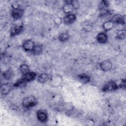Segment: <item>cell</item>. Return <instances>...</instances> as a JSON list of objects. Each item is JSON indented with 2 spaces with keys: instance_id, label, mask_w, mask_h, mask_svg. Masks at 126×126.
Masks as SVG:
<instances>
[{
  "instance_id": "6da1fadb",
  "label": "cell",
  "mask_w": 126,
  "mask_h": 126,
  "mask_svg": "<svg viewBox=\"0 0 126 126\" xmlns=\"http://www.w3.org/2000/svg\"><path fill=\"white\" fill-rule=\"evenodd\" d=\"M37 103L36 98L33 95H30L25 97L22 101V105L25 108H30L34 106Z\"/></svg>"
},
{
  "instance_id": "7a4b0ae2",
  "label": "cell",
  "mask_w": 126,
  "mask_h": 126,
  "mask_svg": "<svg viewBox=\"0 0 126 126\" xmlns=\"http://www.w3.org/2000/svg\"><path fill=\"white\" fill-rule=\"evenodd\" d=\"M65 3L62 8L63 12L66 15L71 14L76 8L73 3V0H68L65 1Z\"/></svg>"
},
{
  "instance_id": "3957f363",
  "label": "cell",
  "mask_w": 126,
  "mask_h": 126,
  "mask_svg": "<svg viewBox=\"0 0 126 126\" xmlns=\"http://www.w3.org/2000/svg\"><path fill=\"white\" fill-rule=\"evenodd\" d=\"M23 29L22 23H16L12 25L10 28V34L11 36L16 35L21 32Z\"/></svg>"
},
{
  "instance_id": "277c9868",
  "label": "cell",
  "mask_w": 126,
  "mask_h": 126,
  "mask_svg": "<svg viewBox=\"0 0 126 126\" xmlns=\"http://www.w3.org/2000/svg\"><path fill=\"white\" fill-rule=\"evenodd\" d=\"M118 84L114 81H109L106 83L102 88V91L103 92H110L114 91L118 88Z\"/></svg>"
},
{
  "instance_id": "5b68a950",
  "label": "cell",
  "mask_w": 126,
  "mask_h": 126,
  "mask_svg": "<svg viewBox=\"0 0 126 126\" xmlns=\"http://www.w3.org/2000/svg\"><path fill=\"white\" fill-rule=\"evenodd\" d=\"M24 9L20 7L13 8L11 12V15L13 18L18 20L22 17L24 14Z\"/></svg>"
},
{
  "instance_id": "8992f818",
  "label": "cell",
  "mask_w": 126,
  "mask_h": 126,
  "mask_svg": "<svg viewBox=\"0 0 126 126\" xmlns=\"http://www.w3.org/2000/svg\"><path fill=\"white\" fill-rule=\"evenodd\" d=\"M62 78L59 75H53L50 79V83L52 86L57 87L59 86L62 82Z\"/></svg>"
},
{
  "instance_id": "52a82bcc",
  "label": "cell",
  "mask_w": 126,
  "mask_h": 126,
  "mask_svg": "<svg viewBox=\"0 0 126 126\" xmlns=\"http://www.w3.org/2000/svg\"><path fill=\"white\" fill-rule=\"evenodd\" d=\"M111 21L115 24H125L126 23V17L120 14H116L113 16Z\"/></svg>"
},
{
  "instance_id": "ba28073f",
  "label": "cell",
  "mask_w": 126,
  "mask_h": 126,
  "mask_svg": "<svg viewBox=\"0 0 126 126\" xmlns=\"http://www.w3.org/2000/svg\"><path fill=\"white\" fill-rule=\"evenodd\" d=\"M34 46V42L30 39L25 41L23 44V48L26 51H32Z\"/></svg>"
},
{
  "instance_id": "9c48e42d",
  "label": "cell",
  "mask_w": 126,
  "mask_h": 126,
  "mask_svg": "<svg viewBox=\"0 0 126 126\" xmlns=\"http://www.w3.org/2000/svg\"><path fill=\"white\" fill-rule=\"evenodd\" d=\"M76 20V16L74 14H69L65 15L63 19V23L66 25H69L73 23Z\"/></svg>"
},
{
  "instance_id": "30bf717a",
  "label": "cell",
  "mask_w": 126,
  "mask_h": 126,
  "mask_svg": "<svg viewBox=\"0 0 126 126\" xmlns=\"http://www.w3.org/2000/svg\"><path fill=\"white\" fill-rule=\"evenodd\" d=\"M12 88V85L9 83L3 84L2 85H1L0 87V91L1 94L3 95L8 94L10 92Z\"/></svg>"
},
{
  "instance_id": "8fae6325",
  "label": "cell",
  "mask_w": 126,
  "mask_h": 126,
  "mask_svg": "<svg viewBox=\"0 0 126 126\" xmlns=\"http://www.w3.org/2000/svg\"><path fill=\"white\" fill-rule=\"evenodd\" d=\"M100 67L102 70L104 71H108L111 69L112 67V63L110 61H105L100 63Z\"/></svg>"
},
{
  "instance_id": "7c38bea8",
  "label": "cell",
  "mask_w": 126,
  "mask_h": 126,
  "mask_svg": "<svg viewBox=\"0 0 126 126\" xmlns=\"http://www.w3.org/2000/svg\"><path fill=\"white\" fill-rule=\"evenodd\" d=\"M36 116L38 120L41 122H44L47 119V114L43 110H39L37 112Z\"/></svg>"
},
{
  "instance_id": "4fadbf2b",
  "label": "cell",
  "mask_w": 126,
  "mask_h": 126,
  "mask_svg": "<svg viewBox=\"0 0 126 126\" xmlns=\"http://www.w3.org/2000/svg\"><path fill=\"white\" fill-rule=\"evenodd\" d=\"M36 76V74L35 72L32 71H30L29 72L24 75L22 79L27 83V82H30L33 80L35 78Z\"/></svg>"
},
{
  "instance_id": "5bb4252c",
  "label": "cell",
  "mask_w": 126,
  "mask_h": 126,
  "mask_svg": "<svg viewBox=\"0 0 126 126\" xmlns=\"http://www.w3.org/2000/svg\"><path fill=\"white\" fill-rule=\"evenodd\" d=\"M96 39L99 43H104L107 40V36L104 32H100L97 34Z\"/></svg>"
},
{
  "instance_id": "9a60e30c",
  "label": "cell",
  "mask_w": 126,
  "mask_h": 126,
  "mask_svg": "<svg viewBox=\"0 0 126 126\" xmlns=\"http://www.w3.org/2000/svg\"><path fill=\"white\" fill-rule=\"evenodd\" d=\"M78 78L79 81L83 84L88 83L90 81V76L86 74H80L78 75Z\"/></svg>"
},
{
  "instance_id": "2e32d148",
  "label": "cell",
  "mask_w": 126,
  "mask_h": 126,
  "mask_svg": "<svg viewBox=\"0 0 126 126\" xmlns=\"http://www.w3.org/2000/svg\"><path fill=\"white\" fill-rule=\"evenodd\" d=\"M114 26V23L111 21H107L104 22L102 25L103 29L105 31H109L113 29Z\"/></svg>"
},
{
  "instance_id": "e0dca14e",
  "label": "cell",
  "mask_w": 126,
  "mask_h": 126,
  "mask_svg": "<svg viewBox=\"0 0 126 126\" xmlns=\"http://www.w3.org/2000/svg\"><path fill=\"white\" fill-rule=\"evenodd\" d=\"M49 77L46 73H41L37 77V80L41 83H44L48 80Z\"/></svg>"
},
{
  "instance_id": "ac0fdd59",
  "label": "cell",
  "mask_w": 126,
  "mask_h": 126,
  "mask_svg": "<svg viewBox=\"0 0 126 126\" xmlns=\"http://www.w3.org/2000/svg\"><path fill=\"white\" fill-rule=\"evenodd\" d=\"M20 70L21 72L24 75L30 71V68L27 64H22L20 66Z\"/></svg>"
},
{
  "instance_id": "d6986e66",
  "label": "cell",
  "mask_w": 126,
  "mask_h": 126,
  "mask_svg": "<svg viewBox=\"0 0 126 126\" xmlns=\"http://www.w3.org/2000/svg\"><path fill=\"white\" fill-rule=\"evenodd\" d=\"M69 37L68 33L66 32H64L61 33L59 36V40L61 42H65L67 41Z\"/></svg>"
},
{
  "instance_id": "ffe728a7",
  "label": "cell",
  "mask_w": 126,
  "mask_h": 126,
  "mask_svg": "<svg viewBox=\"0 0 126 126\" xmlns=\"http://www.w3.org/2000/svg\"><path fill=\"white\" fill-rule=\"evenodd\" d=\"M42 51V47L40 45H35L34 48L33 49L32 51L33 54L35 55H38L41 54Z\"/></svg>"
},
{
  "instance_id": "44dd1931",
  "label": "cell",
  "mask_w": 126,
  "mask_h": 126,
  "mask_svg": "<svg viewBox=\"0 0 126 126\" xmlns=\"http://www.w3.org/2000/svg\"><path fill=\"white\" fill-rule=\"evenodd\" d=\"M12 74H13L12 71L10 69H8L5 71L4 72H3V74H2L4 78H5L6 80L10 79L12 77Z\"/></svg>"
},
{
  "instance_id": "7402d4cb",
  "label": "cell",
  "mask_w": 126,
  "mask_h": 126,
  "mask_svg": "<svg viewBox=\"0 0 126 126\" xmlns=\"http://www.w3.org/2000/svg\"><path fill=\"white\" fill-rule=\"evenodd\" d=\"M126 37V31L121 30L119 31L117 34V38L119 40H123Z\"/></svg>"
},
{
  "instance_id": "603a6c76",
  "label": "cell",
  "mask_w": 126,
  "mask_h": 126,
  "mask_svg": "<svg viewBox=\"0 0 126 126\" xmlns=\"http://www.w3.org/2000/svg\"><path fill=\"white\" fill-rule=\"evenodd\" d=\"M108 2L106 0H102L99 3V8L101 9H103L108 6Z\"/></svg>"
}]
</instances>
